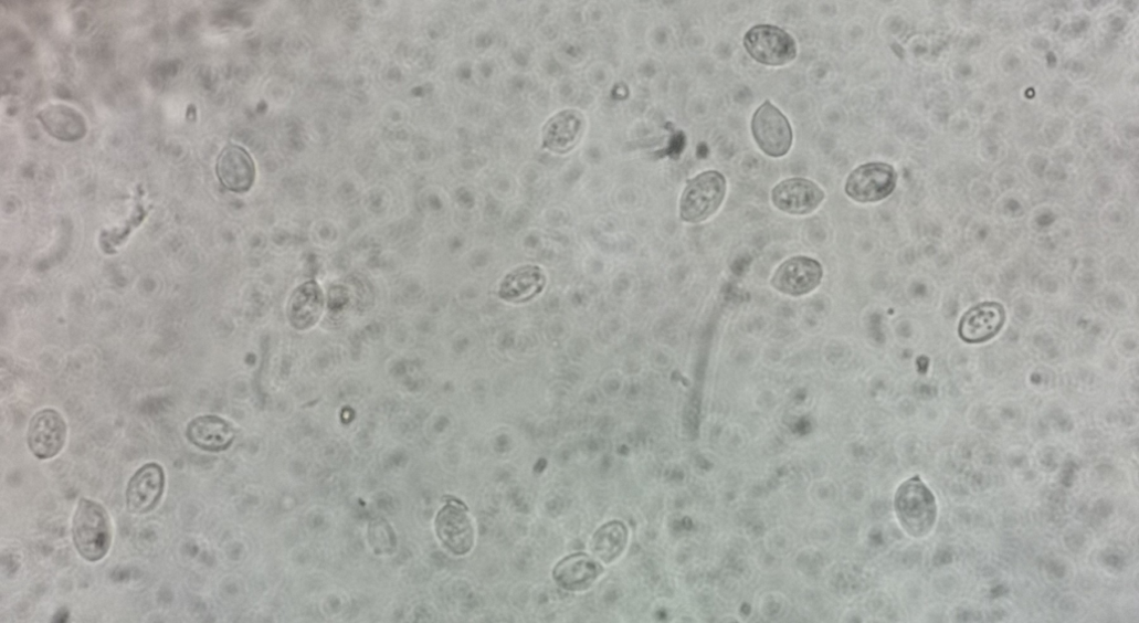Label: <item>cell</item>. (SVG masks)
<instances>
[{
  "instance_id": "1",
  "label": "cell",
  "mask_w": 1139,
  "mask_h": 623,
  "mask_svg": "<svg viewBox=\"0 0 1139 623\" xmlns=\"http://www.w3.org/2000/svg\"><path fill=\"white\" fill-rule=\"evenodd\" d=\"M78 553L89 562L104 559L110 548L112 530L105 508L91 499L80 500L72 528Z\"/></svg>"
},
{
  "instance_id": "2",
  "label": "cell",
  "mask_w": 1139,
  "mask_h": 623,
  "mask_svg": "<svg viewBox=\"0 0 1139 623\" xmlns=\"http://www.w3.org/2000/svg\"><path fill=\"white\" fill-rule=\"evenodd\" d=\"M895 511L906 532L924 537L936 521V500L932 493L919 477L905 482L895 496Z\"/></svg>"
},
{
  "instance_id": "3",
  "label": "cell",
  "mask_w": 1139,
  "mask_h": 623,
  "mask_svg": "<svg viewBox=\"0 0 1139 623\" xmlns=\"http://www.w3.org/2000/svg\"><path fill=\"white\" fill-rule=\"evenodd\" d=\"M727 192V181L716 171L705 172L689 181L682 201L681 218L687 223H702L713 217L721 207Z\"/></svg>"
},
{
  "instance_id": "4",
  "label": "cell",
  "mask_w": 1139,
  "mask_h": 623,
  "mask_svg": "<svg viewBox=\"0 0 1139 623\" xmlns=\"http://www.w3.org/2000/svg\"><path fill=\"white\" fill-rule=\"evenodd\" d=\"M743 46L758 63L783 66L797 57V44L785 31L771 25H758L747 32Z\"/></svg>"
},
{
  "instance_id": "5",
  "label": "cell",
  "mask_w": 1139,
  "mask_h": 623,
  "mask_svg": "<svg viewBox=\"0 0 1139 623\" xmlns=\"http://www.w3.org/2000/svg\"><path fill=\"white\" fill-rule=\"evenodd\" d=\"M751 129L760 149L771 158H782L791 148L792 130L785 116L770 102L755 113Z\"/></svg>"
},
{
  "instance_id": "6",
  "label": "cell",
  "mask_w": 1139,
  "mask_h": 623,
  "mask_svg": "<svg viewBox=\"0 0 1139 623\" xmlns=\"http://www.w3.org/2000/svg\"><path fill=\"white\" fill-rule=\"evenodd\" d=\"M897 186L895 169L886 163H869L856 169L846 183L847 196L858 203H876L893 194Z\"/></svg>"
},
{
  "instance_id": "7",
  "label": "cell",
  "mask_w": 1139,
  "mask_h": 623,
  "mask_svg": "<svg viewBox=\"0 0 1139 623\" xmlns=\"http://www.w3.org/2000/svg\"><path fill=\"white\" fill-rule=\"evenodd\" d=\"M166 488L162 467L152 462L136 472L126 489V506L133 515L150 513L159 504Z\"/></svg>"
},
{
  "instance_id": "8",
  "label": "cell",
  "mask_w": 1139,
  "mask_h": 623,
  "mask_svg": "<svg viewBox=\"0 0 1139 623\" xmlns=\"http://www.w3.org/2000/svg\"><path fill=\"white\" fill-rule=\"evenodd\" d=\"M1006 321V312L998 302H983L966 312L959 324V337L970 345L995 338Z\"/></svg>"
},
{
  "instance_id": "9",
  "label": "cell",
  "mask_w": 1139,
  "mask_h": 623,
  "mask_svg": "<svg viewBox=\"0 0 1139 623\" xmlns=\"http://www.w3.org/2000/svg\"><path fill=\"white\" fill-rule=\"evenodd\" d=\"M66 436L67 425L62 414L56 410L45 409L31 420L28 442L36 457L49 460L63 450Z\"/></svg>"
},
{
  "instance_id": "10",
  "label": "cell",
  "mask_w": 1139,
  "mask_h": 623,
  "mask_svg": "<svg viewBox=\"0 0 1139 623\" xmlns=\"http://www.w3.org/2000/svg\"><path fill=\"white\" fill-rule=\"evenodd\" d=\"M824 276L820 262L806 256L791 257L776 271L771 284L787 295L801 296L818 288Z\"/></svg>"
},
{
  "instance_id": "11",
  "label": "cell",
  "mask_w": 1139,
  "mask_h": 623,
  "mask_svg": "<svg viewBox=\"0 0 1139 623\" xmlns=\"http://www.w3.org/2000/svg\"><path fill=\"white\" fill-rule=\"evenodd\" d=\"M435 530L443 546L456 556L470 552L474 543V529L466 508L452 501L437 515Z\"/></svg>"
},
{
  "instance_id": "12",
  "label": "cell",
  "mask_w": 1139,
  "mask_h": 623,
  "mask_svg": "<svg viewBox=\"0 0 1139 623\" xmlns=\"http://www.w3.org/2000/svg\"><path fill=\"white\" fill-rule=\"evenodd\" d=\"M780 211L792 215H806L816 211L825 200L824 191L805 179H790L778 184L771 194Z\"/></svg>"
},
{
  "instance_id": "13",
  "label": "cell",
  "mask_w": 1139,
  "mask_h": 623,
  "mask_svg": "<svg viewBox=\"0 0 1139 623\" xmlns=\"http://www.w3.org/2000/svg\"><path fill=\"white\" fill-rule=\"evenodd\" d=\"M217 175L221 184L234 193H245L255 181V166L251 155L243 147L230 144L221 151L217 162Z\"/></svg>"
},
{
  "instance_id": "14",
  "label": "cell",
  "mask_w": 1139,
  "mask_h": 623,
  "mask_svg": "<svg viewBox=\"0 0 1139 623\" xmlns=\"http://www.w3.org/2000/svg\"><path fill=\"white\" fill-rule=\"evenodd\" d=\"M324 295L315 281L298 286L288 300L287 316L293 328L308 330L319 320L324 309Z\"/></svg>"
},
{
  "instance_id": "15",
  "label": "cell",
  "mask_w": 1139,
  "mask_h": 623,
  "mask_svg": "<svg viewBox=\"0 0 1139 623\" xmlns=\"http://www.w3.org/2000/svg\"><path fill=\"white\" fill-rule=\"evenodd\" d=\"M188 439L201 450L222 452L231 446L235 434L232 425L215 415H202L188 425Z\"/></svg>"
},
{
  "instance_id": "16",
  "label": "cell",
  "mask_w": 1139,
  "mask_h": 623,
  "mask_svg": "<svg viewBox=\"0 0 1139 623\" xmlns=\"http://www.w3.org/2000/svg\"><path fill=\"white\" fill-rule=\"evenodd\" d=\"M599 562L586 553H574L560 561L553 578L558 585L568 591H582L590 588L602 573Z\"/></svg>"
},
{
  "instance_id": "17",
  "label": "cell",
  "mask_w": 1139,
  "mask_h": 623,
  "mask_svg": "<svg viewBox=\"0 0 1139 623\" xmlns=\"http://www.w3.org/2000/svg\"><path fill=\"white\" fill-rule=\"evenodd\" d=\"M584 126L579 112L565 110L555 115L544 127L542 147L555 152H567L576 146Z\"/></svg>"
},
{
  "instance_id": "18",
  "label": "cell",
  "mask_w": 1139,
  "mask_h": 623,
  "mask_svg": "<svg viewBox=\"0 0 1139 623\" xmlns=\"http://www.w3.org/2000/svg\"><path fill=\"white\" fill-rule=\"evenodd\" d=\"M545 284L546 276L539 266H521L504 278L499 295L508 302H527L538 295L545 288Z\"/></svg>"
},
{
  "instance_id": "19",
  "label": "cell",
  "mask_w": 1139,
  "mask_h": 623,
  "mask_svg": "<svg viewBox=\"0 0 1139 623\" xmlns=\"http://www.w3.org/2000/svg\"><path fill=\"white\" fill-rule=\"evenodd\" d=\"M39 118L46 130L61 140L74 141L86 133V123L83 116L65 105L46 107L39 114Z\"/></svg>"
},
{
  "instance_id": "20",
  "label": "cell",
  "mask_w": 1139,
  "mask_h": 623,
  "mask_svg": "<svg viewBox=\"0 0 1139 623\" xmlns=\"http://www.w3.org/2000/svg\"><path fill=\"white\" fill-rule=\"evenodd\" d=\"M627 543V530L624 524L612 521L602 526L593 536L592 551L605 563L616 560Z\"/></svg>"
}]
</instances>
